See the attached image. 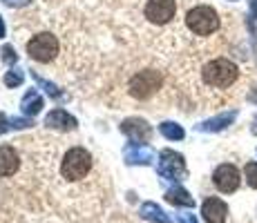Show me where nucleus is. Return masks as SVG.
Returning a JSON list of instances; mask_svg holds the SVG:
<instances>
[{"instance_id": "obj_14", "label": "nucleus", "mask_w": 257, "mask_h": 223, "mask_svg": "<svg viewBox=\"0 0 257 223\" xmlns=\"http://www.w3.org/2000/svg\"><path fill=\"white\" fill-rule=\"evenodd\" d=\"M164 199L175 207H195V199H192L190 192L181 185H175V187H170V190H166Z\"/></svg>"}, {"instance_id": "obj_11", "label": "nucleus", "mask_w": 257, "mask_h": 223, "mask_svg": "<svg viewBox=\"0 0 257 223\" xmlns=\"http://www.w3.org/2000/svg\"><path fill=\"white\" fill-rule=\"evenodd\" d=\"M121 132L135 143H148L152 136V127L143 118H127V121H123Z\"/></svg>"}, {"instance_id": "obj_23", "label": "nucleus", "mask_w": 257, "mask_h": 223, "mask_svg": "<svg viewBox=\"0 0 257 223\" xmlns=\"http://www.w3.org/2000/svg\"><path fill=\"white\" fill-rule=\"evenodd\" d=\"M29 125H34L29 118H14L12 121V127H16V130H25V127H29Z\"/></svg>"}, {"instance_id": "obj_17", "label": "nucleus", "mask_w": 257, "mask_h": 223, "mask_svg": "<svg viewBox=\"0 0 257 223\" xmlns=\"http://www.w3.org/2000/svg\"><path fill=\"white\" fill-rule=\"evenodd\" d=\"M21 107H23V112H25V114H29V116H36V114L43 110V98H41V94H38L36 89L27 92V94L23 96Z\"/></svg>"}, {"instance_id": "obj_21", "label": "nucleus", "mask_w": 257, "mask_h": 223, "mask_svg": "<svg viewBox=\"0 0 257 223\" xmlns=\"http://www.w3.org/2000/svg\"><path fill=\"white\" fill-rule=\"evenodd\" d=\"M34 76H36V74H34ZM36 81H38V85H41V87H45V92L49 94V96H54V98H61V96H63V94L58 92V87H56V85H52V83H47L45 78L36 76Z\"/></svg>"}, {"instance_id": "obj_5", "label": "nucleus", "mask_w": 257, "mask_h": 223, "mask_svg": "<svg viewBox=\"0 0 257 223\" xmlns=\"http://www.w3.org/2000/svg\"><path fill=\"white\" fill-rule=\"evenodd\" d=\"M157 172H159L161 178L166 181H184L186 178V161L179 152H172V150H164L159 154V165H157Z\"/></svg>"}, {"instance_id": "obj_8", "label": "nucleus", "mask_w": 257, "mask_h": 223, "mask_svg": "<svg viewBox=\"0 0 257 223\" xmlns=\"http://www.w3.org/2000/svg\"><path fill=\"white\" fill-rule=\"evenodd\" d=\"M146 18L155 25H166L175 18L177 3L175 0H148L146 9H143Z\"/></svg>"}, {"instance_id": "obj_20", "label": "nucleus", "mask_w": 257, "mask_h": 223, "mask_svg": "<svg viewBox=\"0 0 257 223\" xmlns=\"http://www.w3.org/2000/svg\"><path fill=\"white\" fill-rule=\"evenodd\" d=\"M244 176H246V183H248L253 190H257V163L255 161H250V163H246V167H244Z\"/></svg>"}, {"instance_id": "obj_18", "label": "nucleus", "mask_w": 257, "mask_h": 223, "mask_svg": "<svg viewBox=\"0 0 257 223\" xmlns=\"http://www.w3.org/2000/svg\"><path fill=\"white\" fill-rule=\"evenodd\" d=\"M159 132L164 134V136L168 138V141H181V138L186 136L184 127H181V125H177V123H172V121L161 123V125H159Z\"/></svg>"}, {"instance_id": "obj_15", "label": "nucleus", "mask_w": 257, "mask_h": 223, "mask_svg": "<svg viewBox=\"0 0 257 223\" xmlns=\"http://www.w3.org/2000/svg\"><path fill=\"white\" fill-rule=\"evenodd\" d=\"M139 216L146 221H152V223H172V219L164 212V207H159L152 201H146L139 207Z\"/></svg>"}, {"instance_id": "obj_27", "label": "nucleus", "mask_w": 257, "mask_h": 223, "mask_svg": "<svg viewBox=\"0 0 257 223\" xmlns=\"http://www.w3.org/2000/svg\"><path fill=\"white\" fill-rule=\"evenodd\" d=\"M5 36V23H3V18H0V38Z\"/></svg>"}, {"instance_id": "obj_10", "label": "nucleus", "mask_w": 257, "mask_h": 223, "mask_svg": "<svg viewBox=\"0 0 257 223\" xmlns=\"http://www.w3.org/2000/svg\"><path fill=\"white\" fill-rule=\"evenodd\" d=\"M123 156H125L127 165H150V163L155 161L152 147H148L146 143H135V141H132L130 145H125Z\"/></svg>"}, {"instance_id": "obj_28", "label": "nucleus", "mask_w": 257, "mask_h": 223, "mask_svg": "<svg viewBox=\"0 0 257 223\" xmlns=\"http://www.w3.org/2000/svg\"><path fill=\"white\" fill-rule=\"evenodd\" d=\"M253 134H257V121H255V125H253Z\"/></svg>"}, {"instance_id": "obj_4", "label": "nucleus", "mask_w": 257, "mask_h": 223, "mask_svg": "<svg viewBox=\"0 0 257 223\" xmlns=\"http://www.w3.org/2000/svg\"><path fill=\"white\" fill-rule=\"evenodd\" d=\"M161 74L155 72V69H146V72H139L135 74V76L130 78V94L135 98H139V101H146V98H150L152 94H157V89L161 87Z\"/></svg>"}, {"instance_id": "obj_6", "label": "nucleus", "mask_w": 257, "mask_h": 223, "mask_svg": "<svg viewBox=\"0 0 257 223\" xmlns=\"http://www.w3.org/2000/svg\"><path fill=\"white\" fill-rule=\"evenodd\" d=\"M27 54H29V58H34V61H38V63H49L58 54L56 36H52V34H47V32L36 34V36L27 43Z\"/></svg>"}, {"instance_id": "obj_16", "label": "nucleus", "mask_w": 257, "mask_h": 223, "mask_svg": "<svg viewBox=\"0 0 257 223\" xmlns=\"http://www.w3.org/2000/svg\"><path fill=\"white\" fill-rule=\"evenodd\" d=\"M233 121H235V112H228V114H221V116L204 121L201 125H197V130H201V132H221V130H226Z\"/></svg>"}, {"instance_id": "obj_1", "label": "nucleus", "mask_w": 257, "mask_h": 223, "mask_svg": "<svg viewBox=\"0 0 257 223\" xmlns=\"http://www.w3.org/2000/svg\"><path fill=\"white\" fill-rule=\"evenodd\" d=\"M204 83L210 87H230L239 76V69L228 58H215V61L206 63L201 69Z\"/></svg>"}, {"instance_id": "obj_26", "label": "nucleus", "mask_w": 257, "mask_h": 223, "mask_svg": "<svg viewBox=\"0 0 257 223\" xmlns=\"http://www.w3.org/2000/svg\"><path fill=\"white\" fill-rule=\"evenodd\" d=\"M9 127H12V123H9V125H7V118H5V114H0V134H3V132H7Z\"/></svg>"}, {"instance_id": "obj_25", "label": "nucleus", "mask_w": 257, "mask_h": 223, "mask_svg": "<svg viewBox=\"0 0 257 223\" xmlns=\"http://www.w3.org/2000/svg\"><path fill=\"white\" fill-rule=\"evenodd\" d=\"M3 3H7L9 7H25V5H29L32 0H3Z\"/></svg>"}, {"instance_id": "obj_7", "label": "nucleus", "mask_w": 257, "mask_h": 223, "mask_svg": "<svg viewBox=\"0 0 257 223\" xmlns=\"http://www.w3.org/2000/svg\"><path fill=\"white\" fill-rule=\"evenodd\" d=\"M212 183H215V187L219 192H224V194H233L241 183V174L233 163H221V165L212 172Z\"/></svg>"}, {"instance_id": "obj_9", "label": "nucleus", "mask_w": 257, "mask_h": 223, "mask_svg": "<svg viewBox=\"0 0 257 223\" xmlns=\"http://www.w3.org/2000/svg\"><path fill=\"white\" fill-rule=\"evenodd\" d=\"M201 216L206 223H226L228 219V205L217 196H208L201 203Z\"/></svg>"}, {"instance_id": "obj_3", "label": "nucleus", "mask_w": 257, "mask_h": 223, "mask_svg": "<svg viewBox=\"0 0 257 223\" xmlns=\"http://www.w3.org/2000/svg\"><path fill=\"white\" fill-rule=\"evenodd\" d=\"M186 25L197 36H210V34L217 32V27H219V16H217V12L212 7H208V5H199V7H192L190 12H188Z\"/></svg>"}, {"instance_id": "obj_19", "label": "nucleus", "mask_w": 257, "mask_h": 223, "mask_svg": "<svg viewBox=\"0 0 257 223\" xmlns=\"http://www.w3.org/2000/svg\"><path fill=\"white\" fill-rule=\"evenodd\" d=\"M23 81H25V74L21 69H9V72L5 74V85L7 87H18Z\"/></svg>"}, {"instance_id": "obj_12", "label": "nucleus", "mask_w": 257, "mask_h": 223, "mask_svg": "<svg viewBox=\"0 0 257 223\" xmlns=\"http://www.w3.org/2000/svg\"><path fill=\"white\" fill-rule=\"evenodd\" d=\"M21 167V158H18V152L9 145L0 147V176H14Z\"/></svg>"}, {"instance_id": "obj_13", "label": "nucleus", "mask_w": 257, "mask_h": 223, "mask_svg": "<svg viewBox=\"0 0 257 223\" xmlns=\"http://www.w3.org/2000/svg\"><path fill=\"white\" fill-rule=\"evenodd\" d=\"M45 125L61 132H70V130H76V118L70 116L65 110H52L45 118Z\"/></svg>"}, {"instance_id": "obj_22", "label": "nucleus", "mask_w": 257, "mask_h": 223, "mask_svg": "<svg viewBox=\"0 0 257 223\" xmlns=\"http://www.w3.org/2000/svg\"><path fill=\"white\" fill-rule=\"evenodd\" d=\"M3 61H5V63H16V61H18V56H16V52H14V47L5 45V47H3Z\"/></svg>"}, {"instance_id": "obj_24", "label": "nucleus", "mask_w": 257, "mask_h": 223, "mask_svg": "<svg viewBox=\"0 0 257 223\" xmlns=\"http://www.w3.org/2000/svg\"><path fill=\"white\" fill-rule=\"evenodd\" d=\"M177 219H179V223H199L192 212H181V214H177Z\"/></svg>"}, {"instance_id": "obj_2", "label": "nucleus", "mask_w": 257, "mask_h": 223, "mask_svg": "<svg viewBox=\"0 0 257 223\" xmlns=\"http://www.w3.org/2000/svg\"><path fill=\"white\" fill-rule=\"evenodd\" d=\"M92 167V156L85 147H72L61 163V174L67 181H81Z\"/></svg>"}]
</instances>
